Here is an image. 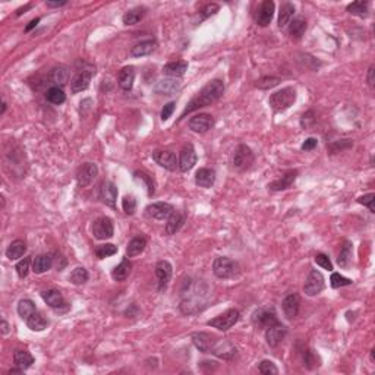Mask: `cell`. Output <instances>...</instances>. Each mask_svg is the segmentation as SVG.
<instances>
[{
  "label": "cell",
  "mask_w": 375,
  "mask_h": 375,
  "mask_svg": "<svg viewBox=\"0 0 375 375\" xmlns=\"http://www.w3.org/2000/svg\"><path fill=\"white\" fill-rule=\"evenodd\" d=\"M282 308L283 312L289 320H293L299 314V308H300V296L298 293H289L286 298L282 302Z\"/></svg>",
  "instance_id": "obj_21"
},
{
  "label": "cell",
  "mask_w": 375,
  "mask_h": 375,
  "mask_svg": "<svg viewBox=\"0 0 375 375\" xmlns=\"http://www.w3.org/2000/svg\"><path fill=\"white\" fill-rule=\"evenodd\" d=\"M53 267V258L50 255H38L34 258L33 271L35 274H43Z\"/></svg>",
  "instance_id": "obj_32"
},
{
  "label": "cell",
  "mask_w": 375,
  "mask_h": 375,
  "mask_svg": "<svg viewBox=\"0 0 375 375\" xmlns=\"http://www.w3.org/2000/svg\"><path fill=\"white\" fill-rule=\"evenodd\" d=\"M145 213L147 216H150L151 219H155V220H167L175 213V208L167 202H154L145 208Z\"/></svg>",
  "instance_id": "obj_15"
},
{
  "label": "cell",
  "mask_w": 375,
  "mask_h": 375,
  "mask_svg": "<svg viewBox=\"0 0 375 375\" xmlns=\"http://www.w3.org/2000/svg\"><path fill=\"white\" fill-rule=\"evenodd\" d=\"M213 126H214V118L211 114H207V113L197 114L189 121V129L197 133L208 132Z\"/></svg>",
  "instance_id": "obj_17"
},
{
  "label": "cell",
  "mask_w": 375,
  "mask_h": 375,
  "mask_svg": "<svg viewBox=\"0 0 375 375\" xmlns=\"http://www.w3.org/2000/svg\"><path fill=\"white\" fill-rule=\"evenodd\" d=\"M188 69V63L185 60H176V62H170L163 66V74L169 78H176L179 79L180 77L185 75Z\"/></svg>",
  "instance_id": "obj_27"
},
{
  "label": "cell",
  "mask_w": 375,
  "mask_h": 375,
  "mask_svg": "<svg viewBox=\"0 0 375 375\" xmlns=\"http://www.w3.org/2000/svg\"><path fill=\"white\" fill-rule=\"evenodd\" d=\"M295 101H296V89L293 87H286V88L271 94L268 99V104L276 113H280V111H285L289 107H292Z\"/></svg>",
  "instance_id": "obj_2"
},
{
  "label": "cell",
  "mask_w": 375,
  "mask_h": 375,
  "mask_svg": "<svg viewBox=\"0 0 375 375\" xmlns=\"http://www.w3.org/2000/svg\"><path fill=\"white\" fill-rule=\"evenodd\" d=\"M45 100L49 103H52V104L59 106V104L65 103L66 96H65V92H63L62 88H59V87H50V88L45 91Z\"/></svg>",
  "instance_id": "obj_41"
},
{
  "label": "cell",
  "mask_w": 375,
  "mask_h": 375,
  "mask_svg": "<svg viewBox=\"0 0 375 375\" xmlns=\"http://www.w3.org/2000/svg\"><path fill=\"white\" fill-rule=\"evenodd\" d=\"M331 287L333 289H339V287H344V286H350L353 282L350 278H347V277L342 276V274H339V273H333L331 274Z\"/></svg>",
  "instance_id": "obj_47"
},
{
  "label": "cell",
  "mask_w": 375,
  "mask_h": 375,
  "mask_svg": "<svg viewBox=\"0 0 375 375\" xmlns=\"http://www.w3.org/2000/svg\"><path fill=\"white\" fill-rule=\"evenodd\" d=\"M252 322H254L256 327L267 330L268 327L278 324L276 311L273 308L258 309V311H255L254 315H252Z\"/></svg>",
  "instance_id": "obj_10"
},
{
  "label": "cell",
  "mask_w": 375,
  "mask_h": 375,
  "mask_svg": "<svg viewBox=\"0 0 375 375\" xmlns=\"http://www.w3.org/2000/svg\"><path fill=\"white\" fill-rule=\"evenodd\" d=\"M30 264H31V256H25V258H22V260L16 264L15 270H16V274L19 276V278H25V277L28 276Z\"/></svg>",
  "instance_id": "obj_48"
},
{
  "label": "cell",
  "mask_w": 375,
  "mask_h": 375,
  "mask_svg": "<svg viewBox=\"0 0 375 375\" xmlns=\"http://www.w3.org/2000/svg\"><path fill=\"white\" fill-rule=\"evenodd\" d=\"M133 176H135V180H141L144 185L147 186V191H148V195L150 197H153L155 192V186H154V182H153V179L151 176H148L147 173H144V172H135L133 173Z\"/></svg>",
  "instance_id": "obj_45"
},
{
  "label": "cell",
  "mask_w": 375,
  "mask_h": 375,
  "mask_svg": "<svg viewBox=\"0 0 375 375\" xmlns=\"http://www.w3.org/2000/svg\"><path fill=\"white\" fill-rule=\"evenodd\" d=\"M96 74V67L92 65H84L81 69H78L77 75L71 81V91L72 94H78L81 91H85L89 87L91 78Z\"/></svg>",
  "instance_id": "obj_4"
},
{
  "label": "cell",
  "mask_w": 375,
  "mask_h": 375,
  "mask_svg": "<svg viewBox=\"0 0 375 375\" xmlns=\"http://www.w3.org/2000/svg\"><path fill=\"white\" fill-rule=\"evenodd\" d=\"M315 263L317 265H320L321 268L324 270H329V271H333V264H331L330 258L325 254H318L315 256Z\"/></svg>",
  "instance_id": "obj_52"
},
{
  "label": "cell",
  "mask_w": 375,
  "mask_h": 375,
  "mask_svg": "<svg viewBox=\"0 0 375 375\" xmlns=\"http://www.w3.org/2000/svg\"><path fill=\"white\" fill-rule=\"evenodd\" d=\"M241 314L238 309H227L224 314H221L219 317L213 318V320L207 321V325H210L213 329H217L220 331H227L232 329L233 325L239 321Z\"/></svg>",
  "instance_id": "obj_5"
},
{
  "label": "cell",
  "mask_w": 375,
  "mask_h": 375,
  "mask_svg": "<svg viewBox=\"0 0 375 375\" xmlns=\"http://www.w3.org/2000/svg\"><path fill=\"white\" fill-rule=\"evenodd\" d=\"M350 261H352V243L346 241L343 243L342 249H340V254H339V258H337V264L340 265L342 268H349Z\"/></svg>",
  "instance_id": "obj_40"
},
{
  "label": "cell",
  "mask_w": 375,
  "mask_h": 375,
  "mask_svg": "<svg viewBox=\"0 0 375 375\" xmlns=\"http://www.w3.org/2000/svg\"><path fill=\"white\" fill-rule=\"evenodd\" d=\"M96 255H97V258L100 260H104V258H107V256H111V255H114L118 252V246H114L113 243H106V245H100L96 248Z\"/></svg>",
  "instance_id": "obj_44"
},
{
  "label": "cell",
  "mask_w": 375,
  "mask_h": 375,
  "mask_svg": "<svg viewBox=\"0 0 375 375\" xmlns=\"http://www.w3.org/2000/svg\"><path fill=\"white\" fill-rule=\"evenodd\" d=\"M122 208L128 216L135 214V211H136V199L133 197H125L122 199Z\"/></svg>",
  "instance_id": "obj_50"
},
{
  "label": "cell",
  "mask_w": 375,
  "mask_h": 375,
  "mask_svg": "<svg viewBox=\"0 0 375 375\" xmlns=\"http://www.w3.org/2000/svg\"><path fill=\"white\" fill-rule=\"evenodd\" d=\"M89 278L88 271L84 267H77L71 274H69V282L75 286H81L84 283H87Z\"/></svg>",
  "instance_id": "obj_42"
},
{
  "label": "cell",
  "mask_w": 375,
  "mask_h": 375,
  "mask_svg": "<svg viewBox=\"0 0 375 375\" xmlns=\"http://www.w3.org/2000/svg\"><path fill=\"white\" fill-rule=\"evenodd\" d=\"M223 92H224V84H223V81H220V79H213V81H210L194 99L188 103V106L185 107L182 116H180V119H183L186 114L192 113V111L199 110V109L207 107V106H211L213 103H216L217 100L220 99L221 96H223Z\"/></svg>",
  "instance_id": "obj_1"
},
{
  "label": "cell",
  "mask_w": 375,
  "mask_h": 375,
  "mask_svg": "<svg viewBox=\"0 0 375 375\" xmlns=\"http://www.w3.org/2000/svg\"><path fill=\"white\" fill-rule=\"evenodd\" d=\"M99 173V167L94 163H84L78 169L77 172V182L78 186L85 188L92 183V180L96 179Z\"/></svg>",
  "instance_id": "obj_12"
},
{
  "label": "cell",
  "mask_w": 375,
  "mask_h": 375,
  "mask_svg": "<svg viewBox=\"0 0 375 375\" xmlns=\"http://www.w3.org/2000/svg\"><path fill=\"white\" fill-rule=\"evenodd\" d=\"M118 188L116 185L110 182V180H104L100 188V199L103 204H106L107 207L114 208L116 207V199H118Z\"/></svg>",
  "instance_id": "obj_18"
},
{
  "label": "cell",
  "mask_w": 375,
  "mask_h": 375,
  "mask_svg": "<svg viewBox=\"0 0 375 375\" xmlns=\"http://www.w3.org/2000/svg\"><path fill=\"white\" fill-rule=\"evenodd\" d=\"M179 87H180L179 79H176V78H165V79L157 82L154 91L157 94H161V96H172L179 89Z\"/></svg>",
  "instance_id": "obj_24"
},
{
  "label": "cell",
  "mask_w": 375,
  "mask_h": 375,
  "mask_svg": "<svg viewBox=\"0 0 375 375\" xmlns=\"http://www.w3.org/2000/svg\"><path fill=\"white\" fill-rule=\"evenodd\" d=\"M65 5H66V2H45L47 8H62Z\"/></svg>",
  "instance_id": "obj_56"
},
{
  "label": "cell",
  "mask_w": 375,
  "mask_h": 375,
  "mask_svg": "<svg viewBox=\"0 0 375 375\" xmlns=\"http://www.w3.org/2000/svg\"><path fill=\"white\" fill-rule=\"evenodd\" d=\"M153 160L160 167H163V169L169 170V172H175L176 169H179L176 155H175V153H172V151L155 150L154 153H153Z\"/></svg>",
  "instance_id": "obj_13"
},
{
  "label": "cell",
  "mask_w": 375,
  "mask_h": 375,
  "mask_svg": "<svg viewBox=\"0 0 375 375\" xmlns=\"http://www.w3.org/2000/svg\"><path fill=\"white\" fill-rule=\"evenodd\" d=\"M298 177V170H289L287 173H285L280 179H277L274 182H271L268 188L271 191H286L289 188H292V185L295 183Z\"/></svg>",
  "instance_id": "obj_23"
},
{
  "label": "cell",
  "mask_w": 375,
  "mask_h": 375,
  "mask_svg": "<svg viewBox=\"0 0 375 375\" xmlns=\"http://www.w3.org/2000/svg\"><path fill=\"white\" fill-rule=\"evenodd\" d=\"M5 111H6V101L3 100L2 101V111H0V114H5Z\"/></svg>",
  "instance_id": "obj_61"
},
{
  "label": "cell",
  "mask_w": 375,
  "mask_h": 375,
  "mask_svg": "<svg viewBox=\"0 0 375 375\" xmlns=\"http://www.w3.org/2000/svg\"><path fill=\"white\" fill-rule=\"evenodd\" d=\"M30 8H31V5H27V6H25V8H21V9H18V12H16V15H18V16H19V15H22L24 12H25V11H28V9H30Z\"/></svg>",
  "instance_id": "obj_60"
},
{
  "label": "cell",
  "mask_w": 375,
  "mask_h": 375,
  "mask_svg": "<svg viewBox=\"0 0 375 375\" xmlns=\"http://www.w3.org/2000/svg\"><path fill=\"white\" fill-rule=\"evenodd\" d=\"M13 364L19 369H28L34 364V358L27 350H15L13 353Z\"/></svg>",
  "instance_id": "obj_34"
},
{
  "label": "cell",
  "mask_w": 375,
  "mask_h": 375,
  "mask_svg": "<svg viewBox=\"0 0 375 375\" xmlns=\"http://www.w3.org/2000/svg\"><path fill=\"white\" fill-rule=\"evenodd\" d=\"M145 246H147V239H145L144 236H135L133 239L129 241L128 246H126V255H128L129 258L136 256V255H139L141 252H144Z\"/></svg>",
  "instance_id": "obj_33"
},
{
  "label": "cell",
  "mask_w": 375,
  "mask_h": 375,
  "mask_svg": "<svg viewBox=\"0 0 375 375\" xmlns=\"http://www.w3.org/2000/svg\"><path fill=\"white\" fill-rule=\"evenodd\" d=\"M346 11L352 15H356V16H361V18H365L368 16V3L366 2H353L347 6Z\"/></svg>",
  "instance_id": "obj_43"
},
{
  "label": "cell",
  "mask_w": 375,
  "mask_h": 375,
  "mask_svg": "<svg viewBox=\"0 0 375 375\" xmlns=\"http://www.w3.org/2000/svg\"><path fill=\"white\" fill-rule=\"evenodd\" d=\"M41 298L50 308L56 311V312H66L69 309V303L66 302L65 296L62 295V292L56 290V289H50L41 293Z\"/></svg>",
  "instance_id": "obj_8"
},
{
  "label": "cell",
  "mask_w": 375,
  "mask_h": 375,
  "mask_svg": "<svg viewBox=\"0 0 375 375\" xmlns=\"http://www.w3.org/2000/svg\"><path fill=\"white\" fill-rule=\"evenodd\" d=\"M9 333V324L5 320H2V334H8Z\"/></svg>",
  "instance_id": "obj_59"
},
{
  "label": "cell",
  "mask_w": 375,
  "mask_h": 375,
  "mask_svg": "<svg viewBox=\"0 0 375 375\" xmlns=\"http://www.w3.org/2000/svg\"><path fill=\"white\" fill-rule=\"evenodd\" d=\"M287 334V329L285 325H282L280 322L276 325H271L265 330V340L267 344L271 346V347H277L280 343L285 340Z\"/></svg>",
  "instance_id": "obj_19"
},
{
  "label": "cell",
  "mask_w": 375,
  "mask_h": 375,
  "mask_svg": "<svg viewBox=\"0 0 375 375\" xmlns=\"http://www.w3.org/2000/svg\"><path fill=\"white\" fill-rule=\"evenodd\" d=\"M274 9H276L274 2H271V0L263 2L260 9H258V13H256V24L260 27L270 25V22L273 21V16H274Z\"/></svg>",
  "instance_id": "obj_20"
},
{
  "label": "cell",
  "mask_w": 375,
  "mask_h": 375,
  "mask_svg": "<svg viewBox=\"0 0 375 375\" xmlns=\"http://www.w3.org/2000/svg\"><path fill=\"white\" fill-rule=\"evenodd\" d=\"M175 106H176V104H175L173 101H170V103H167V104H166L165 107H163V110H161V114H160V116H161V121L166 122L167 119H169V118H170V116H172V114H173V111H175Z\"/></svg>",
  "instance_id": "obj_53"
},
{
  "label": "cell",
  "mask_w": 375,
  "mask_h": 375,
  "mask_svg": "<svg viewBox=\"0 0 375 375\" xmlns=\"http://www.w3.org/2000/svg\"><path fill=\"white\" fill-rule=\"evenodd\" d=\"M216 182V172L213 169L202 167L195 173V183L199 188H211Z\"/></svg>",
  "instance_id": "obj_25"
},
{
  "label": "cell",
  "mask_w": 375,
  "mask_h": 375,
  "mask_svg": "<svg viewBox=\"0 0 375 375\" xmlns=\"http://www.w3.org/2000/svg\"><path fill=\"white\" fill-rule=\"evenodd\" d=\"M177 165H179L180 172H188V170H191L194 166L197 165V153H195V148H194L192 144L183 145V148H182V151L179 154Z\"/></svg>",
  "instance_id": "obj_14"
},
{
  "label": "cell",
  "mask_w": 375,
  "mask_h": 375,
  "mask_svg": "<svg viewBox=\"0 0 375 375\" xmlns=\"http://www.w3.org/2000/svg\"><path fill=\"white\" fill-rule=\"evenodd\" d=\"M69 77H71V72L66 66H56L49 74V79L53 84V87H59V88L66 85L69 82Z\"/></svg>",
  "instance_id": "obj_22"
},
{
  "label": "cell",
  "mask_w": 375,
  "mask_h": 375,
  "mask_svg": "<svg viewBox=\"0 0 375 375\" xmlns=\"http://www.w3.org/2000/svg\"><path fill=\"white\" fill-rule=\"evenodd\" d=\"M208 353H213L221 359H232L236 355V347L230 342H227L226 339H219V337L213 336L210 347H208Z\"/></svg>",
  "instance_id": "obj_7"
},
{
  "label": "cell",
  "mask_w": 375,
  "mask_h": 375,
  "mask_svg": "<svg viewBox=\"0 0 375 375\" xmlns=\"http://www.w3.org/2000/svg\"><path fill=\"white\" fill-rule=\"evenodd\" d=\"M213 273L219 278H232L239 273V265L227 256H219L213 263Z\"/></svg>",
  "instance_id": "obj_3"
},
{
  "label": "cell",
  "mask_w": 375,
  "mask_h": 375,
  "mask_svg": "<svg viewBox=\"0 0 375 375\" xmlns=\"http://www.w3.org/2000/svg\"><path fill=\"white\" fill-rule=\"evenodd\" d=\"M114 235V226L113 221L109 217H99L92 223V236L99 241H107L111 239Z\"/></svg>",
  "instance_id": "obj_9"
},
{
  "label": "cell",
  "mask_w": 375,
  "mask_h": 375,
  "mask_svg": "<svg viewBox=\"0 0 375 375\" xmlns=\"http://www.w3.org/2000/svg\"><path fill=\"white\" fill-rule=\"evenodd\" d=\"M145 12H147V9H145V8H141V6L133 8V9L128 11L125 15H123L122 21H123L125 25H135V24L143 21L144 16H145Z\"/></svg>",
  "instance_id": "obj_36"
},
{
  "label": "cell",
  "mask_w": 375,
  "mask_h": 375,
  "mask_svg": "<svg viewBox=\"0 0 375 375\" xmlns=\"http://www.w3.org/2000/svg\"><path fill=\"white\" fill-rule=\"evenodd\" d=\"M38 22H40V18H37V19H33L31 22H30L28 25H27V27H25V33H30V31H31L33 28H35V27H37V24H38Z\"/></svg>",
  "instance_id": "obj_58"
},
{
  "label": "cell",
  "mask_w": 375,
  "mask_h": 375,
  "mask_svg": "<svg viewBox=\"0 0 375 375\" xmlns=\"http://www.w3.org/2000/svg\"><path fill=\"white\" fill-rule=\"evenodd\" d=\"M183 223H185V217H183L180 213L175 211V213L167 219V223H166V233H167V235H175V233L180 230V227L183 226Z\"/></svg>",
  "instance_id": "obj_35"
},
{
  "label": "cell",
  "mask_w": 375,
  "mask_h": 375,
  "mask_svg": "<svg viewBox=\"0 0 375 375\" xmlns=\"http://www.w3.org/2000/svg\"><path fill=\"white\" fill-rule=\"evenodd\" d=\"M202 12H204V13H202V19H204V18H208L210 15H214L216 12H219V5H216V3L207 5Z\"/></svg>",
  "instance_id": "obj_54"
},
{
  "label": "cell",
  "mask_w": 375,
  "mask_h": 375,
  "mask_svg": "<svg viewBox=\"0 0 375 375\" xmlns=\"http://www.w3.org/2000/svg\"><path fill=\"white\" fill-rule=\"evenodd\" d=\"M16 311H18V315L24 321H27L33 315L34 312H37V307H35V303H34L31 299H22V300H19Z\"/></svg>",
  "instance_id": "obj_38"
},
{
  "label": "cell",
  "mask_w": 375,
  "mask_h": 375,
  "mask_svg": "<svg viewBox=\"0 0 375 375\" xmlns=\"http://www.w3.org/2000/svg\"><path fill=\"white\" fill-rule=\"evenodd\" d=\"M27 252V243L21 241V239H16L8 246L6 249V256L11 260V261H15V260H19L22 258L24 255Z\"/></svg>",
  "instance_id": "obj_31"
},
{
  "label": "cell",
  "mask_w": 375,
  "mask_h": 375,
  "mask_svg": "<svg viewBox=\"0 0 375 375\" xmlns=\"http://www.w3.org/2000/svg\"><path fill=\"white\" fill-rule=\"evenodd\" d=\"M131 268H132V264L128 258H123L122 263L119 265H116L113 270H111V278L114 282H125L129 273H131Z\"/></svg>",
  "instance_id": "obj_28"
},
{
  "label": "cell",
  "mask_w": 375,
  "mask_h": 375,
  "mask_svg": "<svg viewBox=\"0 0 375 375\" xmlns=\"http://www.w3.org/2000/svg\"><path fill=\"white\" fill-rule=\"evenodd\" d=\"M368 84L371 87L374 85V66H369V69H368Z\"/></svg>",
  "instance_id": "obj_57"
},
{
  "label": "cell",
  "mask_w": 375,
  "mask_h": 375,
  "mask_svg": "<svg viewBox=\"0 0 375 375\" xmlns=\"http://www.w3.org/2000/svg\"><path fill=\"white\" fill-rule=\"evenodd\" d=\"M307 28H308L307 21L302 16H298V18H295L293 21H290V24H289V35L293 40H300L302 35L307 31Z\"/></svg>",
  "instance_id": "obj_29"
},
{
  "label": "cell",
  "mask_w": 375,
  "mask_h": 375,
  "mask_svg": "<svg viewBox=\"0 0 375 375\" xmlns=\"http://www.w3.org/2000/svg\"><path fill=\"white\" fill-rule=\"evenodd\" d=\"M254 161L255 155L252 150L242 144L238 147V150L235 151V155H233V169H236L238 172H245L254 165Z\"/></svg>",
  "instance_id": "obj_6"
},
{
  "label": "cell",
  "mask_w": 375,
  "mask_h": 375,
  "mask_svg": "<svg viewBox=\"0 0 375 375\" xmlns=\"http://www.w3.org/2000/svg\"><path fill=\"white\" fill-rule=\"evenodd\" d=\"M317 144H318V141L315 139V138H308V139H305V143L302 144V150L303 151H312L315 147H317Z\"/></svg>",
  "instance_id": "obj_55"
},
{
  "label": "cell",
  "mask_w": 375,
  "mask_h": 375,
  "mask_svg": "<svg viewBox=\"0 0 375 375\" xmlns=\"http://www.w3.org/2000/svg\"><path fill=\"white\" fill-rule=\"evenodd\" d=\"M358 202H359V204H362V205H365V207H368L371 213H375V207H374L375 194H368V195H364V197H359V198H358Z\"/></svg>",
  "instance_id": "obj_51"
},
{
  "label": "cell",
  "mask_w": 375,
  "mask_h": 375,
  "mask_svg": "<svg viewBox=\"0 0 375 375\" xmlns=\"http://www.w3.org/2000/svg\"><path fill=\"white\" fill-rule=\"evenodd\" d=\"M157 47V43L154 40H145V41H141L136 45H133L131 49V56L132 57H143V56H148L151 55Z\"/></svg>",
  "instance_id": "obj_30"
},
{
  "label": "cell",
  "mask_w": 375,
  "mask_h": 375,
  "mask_svg": "<svg viewBox=\"0 0 375 375\" xmlns=\"http://www.w3.org/2000/svg\"><path fill=\"white\" fill-rule=\"evenodd\" d=\"M324 277L321 274L318 270H311L309 271L308 277L305 280V285H303V292L308 295V296H315L322 292L324 289Z\"/></svg>",
  "instance_id": "obj_11"
},
{
  "label": "cell",
  "mask_w": 375,
  "mask_h": 375,
  "mask_svg": "<svg viewBox=\"0 0 375 375\" xmlns=\"http://www.w3.org/2000/svg\"><path fill=\"white\" fill-rule=\"evenodd\" d=\"M258 371L261 372V374L264 375H277L278 374V369H277V366L274 365V362H271V361H261V364L258 366Z\"/></svg>",
  "instance_id": "obj_49"
},
{
  "label": "cell",
  "mask_w": 375,
  "mask_h": 375,
  "mask_svg": "<svg viewBox=\"0 0 375 375\" xmlns=\"http://www.w3.org/2000/svg\"><path fill=\"white\" fill-rule=\"evenodd\" d=\"M280 84V78H276V77H264L261 78V79H258L256 81V87L260 89H270V88H274L276 85Z\"/></svg>",
  "instance_id": "obj_46"
},
{
  "label": "cell",
  "mask_w": 375,
  "mask_h": 375,
  "mask_svg": "<svg viewBox=\"0 0 375 375\" xmlns=\"http://www.w3.org/2000/svg\"><path fill=\"white\" fill-rule=\"evenodd\" d=\"M295 15V6L292 3H283L278 12V28H285L287 24H290Z\"/></svg>",
  "instance_id": "obj_37"
},
{
  "label": "cell",
  "mask_w": 375,
  "mask_h": 375,
  "mask_svg": "<svg viewBox=\"0 0 375 375\" xmlns=\"http://www.w3.org/2000/svg\"><path fill=\"white\" fill-rule=\"evenodd\" d=\"M172 274H173V267L169 261L161 260L155 265V276L158 280V290L163 292L169 285V282L172 280Z\"/></svg>",
  "instance_id": "obj_16"
},
{
  "label": "cell",
  "mask_w": 375,
  "mask_h": 375,
  "mask_svg": "<svg viewBox=\"0 0 375 375\" xmlns=\"http://www.w3.org/2000/svg\"><path fill=\"white\" fill-rule=\"evenodd\" d=\"M135 81V67L125 66L118 75V84L123 91H131Z\"/></svg>",
  "instance_id": "obj_26"
},
{
  "label": "cell",
  "mask_w": 375,
  "mask_h": 375,
  "mask_svg": "<svg viewBox=\"0 0 375 375\" xmlns=\"http://www.w3.org/2000/svg\"><path fill=\"white\" fill-rule=\"evenodd\" d=\"M25 322H27V327L33 331H43L47 327V320H45L40 312H34L33 315L25 321Z\"/></svg>",
  "instance_id": "obj_39"
}]
</instances>
